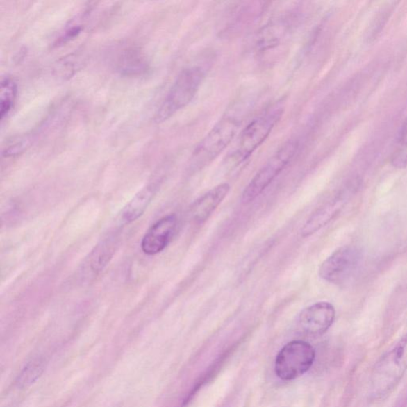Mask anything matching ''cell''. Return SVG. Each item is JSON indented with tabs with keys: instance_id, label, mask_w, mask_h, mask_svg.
<instances>
[{
	"instance_id": "9",
	"label": "cell",
	"mask_w": 407,
	"mask_h": 407,
	"mask_svg": "<svg viewBox=\"0 0 407 407\" xmlns=\"http://www.w3.org/2000/svg\"><path fill=\"white\" fill-rule=\"evenodd\" d=\"M178 226V218L169 214L153 224L142 238L141 249L145 254L153 256L163 251L172 241Z\"/></svg>"
},
{
	"instance_id": "1",
	"label": "cell",
	"mask_w": 407,
	"mask_h": 407,
	"mask_svg": "<svg viewBox=\"0 0 407 407\" xmlns=\"http://www.w3.org/2000/svg\"><path fill=\"white\" fill-rule=\"evenodd\" d=\"M284 111L285 101H278L263 110L246 126L241 131L238 148L232 158L235 165L247 160L267 140L283 117Z\"/></svg>"
},
{
	"instance_id": "6",
	"label": "cell",
	"mask_w": 407,
	"mask_h": 407,
	"mask_svg": "<svg viewBox=\"0 0 407 407\" xmlns=\"http://www.w3.org/2000/svg\"><path fill=\"white\" fill-rule=\"evenodd\" d=\"M298 149L299 142L296 140H290L280 147L247 185L242 194V202L249 204L256 199L288 166Z\"/></svg>"
},
{
	"instance_id": "18",
	"label": "cell",
	"mask_w": 407,
	"mask_h": 407,
	"mask_svg": "<svg viewBox=\"0 0 407 407\" xmlns=\"http://www.w3.org/2000/svg\"><path fill=\"white\" fill-rule=\"evenodd\" d=\"M44 372V364L41 360H34L25 365L21 371L16 385L19 388H25L35 383Z\"/></svg>"
},
{
	"instance_id": "11",
	"label": "cell",
	"mask_w": 407,
	"mask_h": 407,
	"mask_svg": "<svg viewBox=\"0 0 407 407\" xmlns=\"http://www.w3.org/2000/svg\"><path fill=\"white\" fill-rule=\"evenodd\" d=\"M231 186L229 183L219 184L208 190L192 204L190 210L192 219L197 224L206 222L227 197Z\"/></svg>"
},
{
	"instance_id": "5",
	"label": "cell",
	"mask_w": 407,
	"mask_h": 407,
	"mask_svg": "<svg viewBox=\"0 0 407 407\" xmlns=\"http://www.w3.org/2000/svg\"><path fill=\"white\" fill-rule=\"evenodd\" d=\"M315 359V349L310 343L293 340L279 351L274 362V372L282 381H294L309 371Z\"/></svg>"
},
{
	"instance_id": "2",
	"label": "cell",
	"mask_w": 407,
	"mask_h": 407,
	"mask_svg": "<svg viewBox=\"0 0 407 407\" xmlns=\"http://www.w3.org/2000/svg\"><path fill=\"white\" fill-rule=\"evenodd\" d=\"M240 125V118L233 114L225 115L192 152V168L199 170L215 160L233 140Z\"/></svg>"
},
{
	"instance_id": "7",
	"label": "cell",
	"mask_w": 407,
	"mask_h": 407,
	"mask_svg": "<svg viewBox=\"0 0 407 407\" xmlns=\"http://www.w3.org/2000/svg\"><path fill=\"white\" fill-rule=\"evenodd\" d=\"M361 251L354 246L340 247L319 267V276L333 284H342L354 276L361 260Z\"/></svg>"
},
{
	"instance_id": "3",
	"label": "cell",
	"mask_w": 407,
	"mask_h": 407,
	"mask_svg": "<svg viewBox=\"0 0 407 407\" xmlns=\"http://www.w3.org/2000/svg\"><path fill=\"white\" fill-rule=\"evenodd\" d=\"M205 78V73L198 66L181 71L170 88L156 114L158 124L166 122L192 101Z\"/></svg>"
},
{
	"instance_id": "10",
	"label": "cell",
	"mask_w": 407,
	"mask_h": 407,
	"mask_svg": "<svg viewBox=\"0 0 407 407\" xmlns=\"http://www.w3.org/2000/svg\"><path fill=\"white\" fill-rule=\"evenodd\" d=\"M349 199L350 192H342L319 208L307 219L304 227L301 228V235L302 238H309V236L316 233L319 230L326 226L343 210Z\"/></svg>"
},
{
	"instance_id": "17",
	"label": "cell",
	"mask_w": 407,
	"mask_h": 407,
	"mask_svg": "<svg viewBox=\"0 0 407 407\" xmlns=\"http://www.w3.org/2000/svg\"><path fill=\"white\" fill-rule=\"evenodd\" d=\"M390 163L396 169L407 168V117L401 126L397 141H396Z\"/></svg>"
},
{
	"instance_id": "14",
	"label": "cell",
	"mask_w": 407,
	"mask_h": 407,
	"mask_svg": "<svg viewBox=\"0 0 407 407\" xmlns=\"http://www.w3.org/2000/svg\"><path fill=\"white\" fill-rule=\"evenodd\" d=\"M118 244L117 235H110L101 242L90 256V269L97 274L103 271L112 260Z\"/></svg>"
},
{
	"instance_id": "4",
	"label": "cell",
	"mask_w": 407,
	"mask_h": 407,
	"mask_svg": "<svg viewBox=\"0 0 407 407\" xmlns=\"http://www.w3.org/2000/svg\"><path fill=\"white\" fill-rule=\"evenodd\" d=\"M407 370V333L395 347L378 363L372 376V393L383 398L397 386Z\"/></svg>"
},
{
	"instance_id": "12",
	"label": "cell",
	"mask_w": 407,
	"mask_h": 407,
	"mask_svg": "<svg viewBox=\"0 0 407 407\" xmlns=\"http://www.w3.org/2000/svg\"><path fill=\"white\" fill-rule=\"evenodd\" d=\"M115 69L124 76H136L144 73L147 64L140 49L134 47L124 48L115 58Z\"/></svg>"
},
{
	"instance_id": "13",
	"label": "cell",
	"mask_w": 407,
	"mask_h": 407,
	"mask_svg": "<svg viewBox=\"0 0 407 407\" xmlns=\"http://www.w3.org/2000/svg\"><path fill=\"white\" fill-rule=\"evenodd\" d=\"M156 190L157 185L153 183L148 185L138 192L124 208L122 213V222L128 224L140 218L149 206Z\"/></svg>"
},
{
	"instance_id": "15",
	"label": "cell",
	"mask_w": 407,
	"mask_h": 407,
	"mask_svg": "<svg viewBox=\"0 0 407 407\" xmlns=\"http://www.w3.org/2000/svg\"><path fill=\"white\" fill-rule=\"evenodd\" d=\"M18 86L15 81L10 76H5L1 81L0 90V117L1 121L8 117L12 112L17 97Z\"/></svg>"
},
{
	"instance_id": "8",
	"label": "cell",
	"mask_w": 407,
	"mask_h": 407,
	"mask_svg": "<svg viewBox=\"0 0 407 407\" xmlns=\"http://www.w3.org/2000/svg\"><path fill=\"white\" fill-rule=\"evenodd\" d=\"M335 317L334 306L328 301H318L302 310L299 316V326L307 335H321L333 326Z\"/></svg>"
},
{
	"instance_id": "16",
	"label": "cell",
	"mask_w": 407,
	"mask_h": 407,
	"mask_svg": "<svg viewBox=\"0 0 407 407\" xmlns=\"http://www.w3.org/2000/svg\"><path fill=\"white\" fill-rule=\"evenodd\" d=\"M92 13V8H88L76 18L70 21L69 25L66 26L63 34L59 36L54 45L56 47L63 46L64 44L75 40L82 31H84L87 18Z\"/></svg>"
}]
</instances>
